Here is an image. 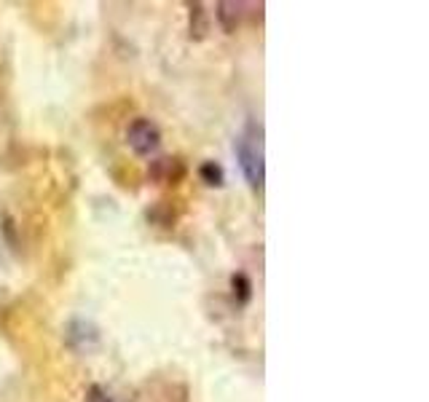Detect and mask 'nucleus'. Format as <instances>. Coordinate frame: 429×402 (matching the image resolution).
<instances>
[{"label":"nucleus","mask_w":429,"mask_h":402,"mask_svg":"<svg viewBox=\"0 0 429 402\" xmlns=\"http://www.w3.org/2000/svg\"><path fill=\"white\" fill-rule=\"evenodd\" d=\"M186 174V166H183V161L180 159H159L153 161V166H150V177L156 180V183H177L180 177Z\"/></svg>","instance_id":"obj_3"},{"label":"nucleus","mask_w":429,"mask_h":402,"mask_svg":"<svg viewBox=\"0 0 429 402\" xmlns=\"http://www.w3.org/2000/svg\"><path fill=\"white\" fill-rule=\"evenodd\" d=\"M199 174H201V180H204L207 185H223V180H226L223 169H220L214 161H207V164L199 169Z\"/></svg>","instance_id":"obj_6"},{"label":"nucleus","mask_w":429,"mask_h":402,"mask_svg":"<svg viewBox=\"0 0 429 402\" xmlns=\"http://www.w3.org/2000/svg\"><path fill=\"white\" fill-rule=\"evenodd\" d=\"M126 142L137 156H150L156 153L161 145V132L159 126L150 118H134L126 129Z\"/></svg>","instance_id":"obj_2"},{"label":"nucleus","mask_w":429,"mask_h":402,"mask_svg":"<svg viewBox=\"0 0 429 402\" xmlns=\"http://www.w3.org/2000/svg\"><path fill=\"white\" fill-rule=\"evenodd\" d=\"M236 156L241 161L244 177L253 188H263L266 180V164H263V126L260 123H247V129L236 140Z\"/></svg>","instance_id":"obj_1"},{"label":"nucleus","mask_w":429,"mask_h":402,"mask_svg":"<svg viewBox=\"0 0 429 402\" xmlns=\"http://www.w3.org/2000/svg\"><path fill=\"white\" fill-rule=\"evenodd\" d=\"M207 35V13H204V6L196 3L191 6V38H204Z\"/></svg>","instance_id":"obj_5"},{"label":"nucleus","mask_w":429,"mask_h":402,"mask_svg":"<svg viewBox=\"0 0 429 402\" xmlns=\"http://www.w3.org/2000/svg\"><path fill=\"white\" fill-rule=\"evenodd\" d=\"M89 402H110V400H107V394L99 386H92L89 389Z\"/></svg>","instance_id":"obj_7"},{"label":"nucleus","mask_w":429,"mask_h":402,"mask_svg":"<svg viewBox=\"0 0 429 402\" xmlns=\"http://www.w3.org/2000/svg\"><path fill=\"white\" fill-rule=\"evenodd\" d=\"M217 19H220V25L226 32H236V27L241 22V6L236 3H220L217 6Z\"/></svg>","instance_id":"obj_4"}]
</instances>
